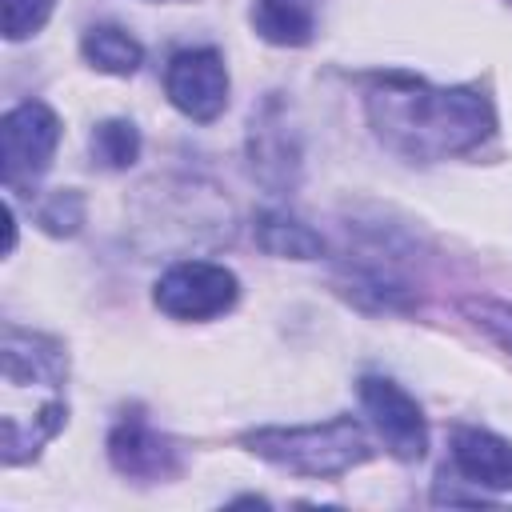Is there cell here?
I'll return each instance as SVG.
<instances>
[{
  "mask_svg": "<svg viewBox=\"0 0 512 512\" xmlns=\"http://www.w3.org/2000/svg\"><path fill=\"white\" fill-rule=\"evenodd\" d=\"M364 104H368V120L376 136L392 152L408 160H424V164L472 152L496 128L492 100L468 84L440 88L416 76L388 72L372 80Z\"/></svg>",
  "mask_w": 512,
  "mask_h": 512,
  "instance_id": "obj_1",
  "label": "cell"
},
{
  "mask_svg": "<svg viewBox=\"0 0 512 512\" xmlns=\"http://www.w3.org/2000/svg\"><path fill=\"white\" fill-rule=\"evenodd\" d=\"M64 352L56 340L16 328H4L0 348V456L4 464L32 460L68 420L64 404Z\"/></svg>",
  "mask_w": 512,
  "mask_h": 512,
  "instance_id": "obj_2",
  "label": "cell"
},
{
  "mask_svg": "<svg viewBox=\"0 0 512 512\" xmlns=\"http://www.w3.org/2000/svg\"><path fill=\"white\" fill-rule=\"evenodd\" d=\"M240 444L252 456L300 476H340L372 456V444L352 416H332L324 424L256 428V432H244Z\"/></svg>",
  "mask_w": 512,
  "mask_h": 512,
  "instance_id": "obj_3",
  "label": "cell"
},
{
  "mask_svg": "<svg viewBox=\"0 0 512 512\" xmlns=\"http://www.w3.org/2000/svg\"><path fill=\"white\" fill-rule=\"evenodd\" d=\"M60 144V116L40 104V100H24L16 108L4 112L0 120V180L8 192H24L32 188Z\"/></svg>",
  "mask_w": 512,
  "mask_h": 512,
  "instance_id": "obj_4",
  "label": "cell"
},
{
  "mask_svg": "<svg viewBox=\"0 0 512 512\" xmlns=\"http://www.w3.org/2000/svg\"><path fill=\"white\" fill-rule=\"evenodd\" d=\"M240 296V280L232 268L212 260H176L160 272L152 300L172 320H212L224 316Z\"/></svg>",
  "mask_w": 512,
  "mask_h": 512,
  "instance_id": "obj_5",
  "label": "cell"
},
{
  "mask_svg": "<svg viewBox=\"0 0 512 512\" xmlns=\"http://www.w3.org/2000/svg\"><path fill=\"white\" fill-rule=\"evenodd\" d=\"M164 92L188 120H216L228 104V68L216 48H184L164 68Z\"/></svg>",
  "mask_w": 512,
  "mask_h": 512,
  "instance_id": "obj_6",
  "label": "cell"
},
{
  "mask_svg": "<svg viewBox=\"0 0 512 512\" xmlns=\"http://www.w3.org/2000/svg\"><path fill=\"white\" fill-rule=\"evenodd\" d=\"M360 404L372 416L384 448L396 460H420L428 452V424L420 404L388 376H364L360 380Z\"/></svg>",
  "mask_w": 512,
  "mask_h": 512,
  "instance_id": "obj_7",
  "label": "cell"
},
{
  "mask_svg": "<svg viewBox=\"0 0 512 512\" xmlns=\"http://www.w3.org/2000/svg\"><path fill=\"white\" fill-rule=\"evenodd\" d=\"M248 160H252V176L272 192L292 188L296 176H300V144H296V132L288 128V120H284L276 100H268L252 116Z\"/></svg>",
  "mask_w": 512,
  "mask_h": 512,
  "instance_id": "obj_8",
  "label": "cell"
},
{
  "mask_svg": "<svg viewBox=\"0 0 512 512\" xmlns=\"http://www.w3.org/2000/svg\"><path fill=\"white\" fill-rule=\"evenodd\" d=\"M108 460L132 480H168L180 468L176 444L160 436L144 416H124L108 436Z\"/></svg>",
  "mask_w": 512,
  "mask_h": 512,
  "instance_id": "obj_9",
  "label": "cell"
},
{
  "mask_svg": "<svg viewBox=\"0 0 512 512\" xmlns=\"http://www.w3.org/2000/svg\"><path fill=\"white\" fill-rule=\"evenodd\" d=\"M452 464L476 488L512 492V444L488 428H452Z\"/></svg>",
  "mask_w": 512,
  "mask_h": 512,
  "instance_id": "obj_10",
  "label": "cell"
},
{
  "mask_svg": "<svg viewBox=\"0 0 512 512\" xmlns=\"http://www.w3.org/2000/svg\"><path fill=\"white\" fill-rule=\"evenodd\" d=\"M252 28L268 44L300 48L316 32V0H256Z\"/></svg>",
  "mask_w": 512,
  "mask_h": 512,
  "instance_id": "obj_11",
  "label": "cell"
},
{
  "mask_svg": "<svg viewBox=\"0 0 512 512\" xmlns=\"http://www.w3.org/2000/svg\"><path fill=\"white\" fill-rule=\"evenodd\" d=\"M252 232L268 256H284V260H320L324 256V236L288 212H260Z\"/></svg>",
  "mask_w": 512,
  "mask_h": 512,
  "instance_id": "obj_12",
  "label": "cell"
},
{
  "mask_svg": "<svg viewBox=\"0 0 512 512\" xmlns=\"http://www.w3.org/2000/svg\"><path fill=\"white\" fill-rule=\"evenodd\" d=\"M80 52H84V60L92 68H100L108 76H132L140 68V60H144V48L124 28H116V24L88 28L84 40H80Z\"/></svg>",
  "mask_w": 512,
  "mask_h": 512,
  "instance_id": "obj_13",
  "label": "cell"
},
{
  "mask_svg": "<svg viewBox=\"0 0 512 512\" xmlns=\"http://www.w3.org/2000/svg\"><path fill=\"white\" fill-rule=\"evenodd\" d=\"M92 156L104 168H128L140 156V132L132 120H104L92 132Z\"/></svg>",
  "mask_w": 512,
  "mask_h": 512,
  "instance_id": "obj_14",
  "label": "cell"
},
{
  "mask_svg": "<svg viewBox=\"0 0 512 512\" xmlns=\"http://www.w3.org/2000/svg\"><path fill=\"white\" fill-rule=\"evenodd\" d=\"M464 312H468V320H472L480 332H488L500 348L512 352V304L492 300V296H468V300H464Z\"/></svg>",
  "mask_w": 512,
  "mask_h": 512,
  "instance_id": "obj_15",
  "label": "cell"
},
{
  "mask_svg": "<svg viewBox=\"0 0 512 512\" xmlns=\"http://www.w3.org/2000/svg\"><path fill=\"white\" fill-rule=\"evenodd\" d=\"M80 224H84V200H80V192L60 188V192H52V196L44 200V208H40V228H44V232H52V236H72Z\"/></svg>",
  "mask_w": 512,
  "mask_h": 512,
  "instance_id": "obj_16",
  "label": "cell"
},
{
  "mask_svg": "<svg viewBox=\"0 0 512 512\" xmlns=\"http://www.w3.org/2000/svg\"><path fill=\"white\" fill-rule=\"evenodd\" d=\"M52 4H56V0H0V12H4V36H8V40L36 36V32L48 24Z\"/></svg>",
  "mask_w": 512,
  "mask_h": 512,
  "instance_id": "obj_17",
  "label": "cell"
}]
</instances>
